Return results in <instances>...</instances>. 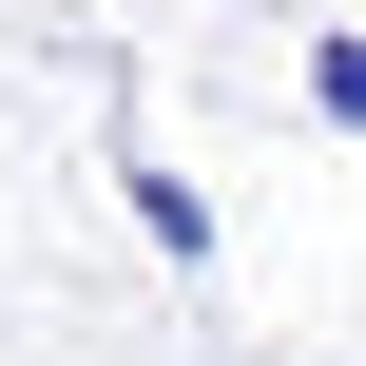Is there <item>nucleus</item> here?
Masks as SVG:
<instances>
[{
    "instance_id": "nucleus-1",
    "label": "nucleus",
    "mask_w": 366,
    "mask_h": 366,
    "mask_svg": "<svg viewBox=\"0 0 366 366\" xmlns=\"http://www.w3.org/2000/svg\"><path fill=\"white\" fill-rule=\"evenodd\" d=\"M135 232H154L174 270H212V193H193V174H154V154H135Z\"/></svg>"
},
{
    "instance_id": "nucleus-2",
    "label": "nucleus",
    "mask_w": 366,
    "mask_h": 366,
    "mask_svg": "<svg viewBox=\"0 0 366 366\" xmlns=\"http://www.w3.org/2000/svg\"><path fill=\"white\" fill-rule=\"evenodd\" d=\"M309 97H328V116L366 135V39H328V58H309Z\"/></svg>"
}]
</instances>
